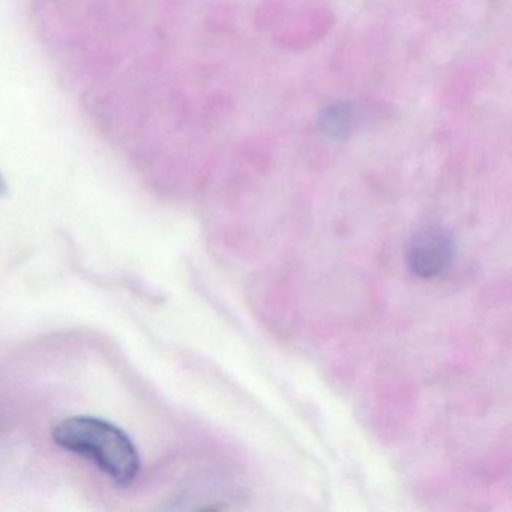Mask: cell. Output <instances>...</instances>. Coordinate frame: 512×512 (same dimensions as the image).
<instances>
[{"label": "cell", "instance_id": "obj_1", "mask_svg": "<svg viewBox=\"0 0 512 512\" xmlns=\"http://www.w3.org/2000/svg\"><path fill=\"white\" fill-rule=\"evenodd\" d=\"M61 448L92 461L118 485H128L140 472V455L118 425L95 416H71L53 428Z\"/></svg>", "mask_w": 512, "mask_h": 512}, {"label": "cell", "instance_id": "obj_2", "mask_svg": "<svg viewBox=\"0 0 512 512\" xmlns=\"http://www.w3.org/2000/svg\"><path fill=\"white\" fill-rule=\"evenodd\" d=\"M452 253L454 245L451 236L439 227H428L413 239L410 263L419 277L433 278L448 268Z\"/></svg>", "mask_w": 512, "mask_h": 512}, {"label": "cell", "instance_id": "obj_3", "mask_svg": "<svg viewBox=\"0 0 512 512\" xmlns=\"http://www.w3.org/2000/svg\"><path fill=\"white\" fill-rule=\"evenodd\" d=\"M320 125L328 136L334 137V139H343L352 127V113H350L349 107L343 106V104L329 107L323 113Z\"/></svg>", "mask_w": 512, "mask_h": 512}, {"label": "cell", "instance_id": "obj_4", "mask_svg": "<svg viewBox=\"0 0 512 512\" xmlns=\"http://www.w3.org/2000/svg\"><path fill=\"white\" fill-rule=\"evenodd\" d=\"M5 191H7V184H5L4 176L0 173V196H4Z\"/></svg>", "mask_w": 512, "mask_h": 512}]
</instances>
